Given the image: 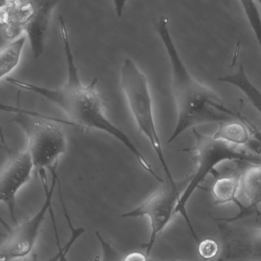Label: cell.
Returning <instances> with one entry per match:
<instances>
[{"label":"cell","instance_id":"1","mask_svg":"<svg viewBox=\"0 0 261 261\" xmlns=\"http://www.w3.org/2000/svg\"><path fill=\"white\" fill-rule=\"evenodd\" d=\"M59 24L66 62L67 77L65 83L59 88H53L11 77L6 79V82L16 88L44 97L62 110L74 124L87 129L101 131L114 137L131 152L146 172L158 182L163 184L165 181L155 172L130 137L107 117L105 101L97 89L98 79H93L88 85H85L81 80L72 53L69 33L62 16L59 17Z\"/></svg>","mask_w":261,"mask_h":261},{"label":"cell","instance_id":"2","mask_svg":"<svg viewBox=\"0 0 261 261\" xmlns=\"http://www.w3.org/2000/svg\"><path fill=\"white\" fill-rule=\"evenodd\" d=\"M169 23V19L161 16L154 24L170 63L172 94L177 111L176 124L167 143H173L186 130L198 125H219L235 120L250 123L241 112L230 109L215 91L191 74L177 49Z\"/></svg>","mask_w":261,"mask_h":261},{"label":"cell","instance_id":"3","mask_svg":"<svg viewBox=\"0 0 261 261\" xmlns=\"http://www.w3.org/2000/svg\"><path fill=\"white\" fill-rule=\"evenodd\" d=\"M195 145L181 149V152L190 154L193 160V172L188 178L187 184L181 192L175 209V215L180 214L192 237L198 242V238L188 215V202L196 189L212 174L217 166L227 161L247 162L253 165H261V148L242 146L228 143L212 135H206L197 129L192 130Z\"/></svg>","mask_w":261,"mask_h":261},{"label":"cell","instance_id":"4","mask_svg":"<svg viewBox=\"0 0 261 261\" xmlns=\"http://www.w3.org/2000/svg\"><path fill=\"white\" fill-rule=\"evenodd\" d=\"M120 85L137 128L150 143L164 171L166 180L175 181L166 162L155 124L149 82L144 73L130 58L125 59L122 64Z\"/></svg>","mask_w":261,"mask_h":261},{"label":"cell","instance_id":"5","mask_svg":"<svg viewBox=\"0 0 261 261\" xmlns=\"http://www.w3.org/2000/svg\"><path fill=\"white\" fill-rule=\"evenodd\" d=\"M15 116L10 120L23 131L28 141L27 150L30 152L38 173L57 172L61 157L68 149V140L60 123L50 118L13 108Z\"/></svg>","mask_w":261,"mask_h":261},{"label":"cell","instance_id":"6","mask_svg":"<svg viewBox=\"0 0 261 261\" xmlns=\"http://www.w3.org/2000/svg\"><path fill=\"white\" fill-rule=\"evenodd\" d=\"M39 175L45 193V201L34 215L9 231L0 247V261H18L28 257L36 245L47 214L53 209L55 189L59 180L57 172L51 173L50 185L46 172H40Z\"/></svg>","mask_w":261,"mask_h":261},{"label":"cell","instance_id":"7","mask_svg":"<svg viewBox=\"0 0 261 261\" xmlns=\"http://www.w3.org/2000/svg\"><path fill=\"white\" fill-rule=\"evenodd\" d=\"M181 192L176 181L166 180L158 190L141 204L123 214L124 218H147L150 223V234L144 244L145 253L150 257L155 242L162 232L175 217V209Z\"/></svg>","mask_w":261,"mask_h":261},{"label":"cell","instance_id":"8","mask_svg":"<svg viewBox=\"0 0 261 261\" xmlns=\"http://www.w3.org/2000/svg\"><path fill=\"white\" fill-rule=\"evenodd\" d=\"M221 247L217 261H261V228L234 225L220 219Z\"/></svg>","mask_w":261,"mask_h":261},{"label":"cell","instance_id":"9","mask_svg":"<svg viewBox=\"0 0 261 261\" xmlns=\"http://www.w3.org/2000/svg\"><path fill=\"white\" fill-rule=\"evenodd\" d=\"M35 170L30 152H13L3 168L0 175V201L6 204L12 221L17 224L16 215V196L30 182Z\"/></svg>","mask_w":261,"mask_h":261},{"label":"cell","instance_id":"10","mask_svg":"<svg viewBox=\"0 0 261 261\" xmlns=\"http://www.w3.org/2000/svg\"><path fill=\"white\" fill-rule=\"evenodd\" d=\"M36 12L35 1L4 0L0 3V24L7 40L13 41L25 34Z\"/></svg>","mask_w":261,"mask_h":261},{"label":"cell","instance_id":"11","mask_svg":"<svg viewBox=\"0 0 261 261\" xmlns=\"http://www.w3.org/2000/svg\"><path fill=\"white\" fill-rule=\"evenodd\" d=\"M36 12L25 30V35L31 46L35 59H38L45 50V40L49 29L53 11L57 1H35Z\"/></svg>","mask_w":261,"mask_h":261},{"label":"cell","instance_id":"12","mask_svg":"<svg viewBox=\"0 0 261 261\" xmlns=\"http://www.w3.org/2000/svg\"><path fill=\"white\" fill-rule=\"evenodd\" d=\"M240 177L241 175H231L217 178L212 188V193L215 204L221 205L233 203L240 209L238 216L233 218H224L229 222H233L243 218L245 212L244 206L238 197L240 189Z\"/></svg>","mask_w":261,"mask_h":261},{"label":"cell","instance_id":"13","mask_svg":"<svg viewBox=\"0 0 261 261\" xmlns=\"http://www.w3.org/2000/svg\"><path fill=\"white\" fill-rule=\"evenodd\" d=\"M239 192L247 201L245 216L257 212L261 207V165H253L241 174Z\"/></svg>","mask_w":261,"mask_h":261},{"label":"cell","instance_id":"14","mask_svg":"<svg viewBox=\"0 0 261 261\" xmlns=\"http://www.w3.org/2000/svg\"><path fill=\"white\" fill-rule=\"evenodd\" d=\"M218 81L232 85L239 90L261 115V90L250 80L242 65H240L238 71L233 74L219 77Z\"/></svg>","mask_w":261,"mask_h":261},{"label":"cell","instance_id":"15","mask_svg":"<svg viewBox=\"0 0 261 261\" xmlns=\"http://www.w3.org/2000/svg\"><path fill=\"white\" fill-rule=\"evenodd\" d=\"M27 36H21L16 40L11 41L0 51V79L9 77V75L17 68L20 63L24 48L27 44Z\"/></svg>","mask_w":261,"mask_h":261},{"label":"cell","instance_id":"16","mask_svg":"<svg viewBox=\"0 0 261 261\" xmlns=\"http://www.w3.org/2000/svg\"><path fill=\"white\" fill-rule=\"evenodd\" d=\"M240 3L247 22L250 24V28L253 30L255 38L261 48V15L258 2L251 0H243Z\"/></svg>","mask_w":261,"mask_h":261},{"label":"cell","instance_id":"17","mask_svg":"<svg viewBox=\"0 0 261 261\" xmlns=\"http://www.w3.org/2000/svg\"><path fill=\"white\" fill-rule=\"evenodd\" d=\"M96 237L100 243L101 256L94 261H123L124 256L122 255L100 232H96Z\"/></svg>","mask_w":261,"mask_h":261},{"label":"cell","instance_id":"18","mask_svg":"<svg viewBox=\"0 0 261 261\" xmlns=\"http://www.w3.org/2000/svg\"><path fill=\"white\" fill-rule=\"evenodd\" d=\"M221 247L219 242L212 238H206L198 243V253L202 259L205 260L218 258L219 256Z\"/></svg>","mask_w":261,"mask_h":261},{"label":"cell","instance_id":"19","mask_svg":"<svg viewBox=\"0 0 261 261\" xmlns=\"http://www.w3.org/2000/svg\"><path fill=\"white\" fill-rule=\"evenodd\" d=\"M50 216H51V222H53V230H54L55 238H56V244H57L58 251L56 254L53 255L49 259H46L45 261H59L62 256V253L64 251V247L61 246L60 239H59V233H58L57 225H56V218H55L54 212L51 211L50 212ZM18 261H37L36 255L30 256V257L25 258V259H21Z\"/></svg>","mask_w":261,"mask_h":261},{"label":"cell","instance_id":"20","mask_svg":"<svg viewBox=\"0 0 261 261\" xmlns=\"http://www.w3.org/2000/svg\"><path fill=\"white\" fill-rule=\"evenodd\" d=\"M150 257L145 252L134 251L124 256L123 261H149Z\"/></svg>","mask_w":261,"mask_h":261},{"label":"cell","instance_id":"21","mask_svg":"<svg viewBox=\"0 0 261 261\" xmlns=\"http://www.w3.org/2000/svg\"><path fill=\"white\" fill-rule=\"evenodd\" d=\"M258 4H259V7H260L261 8V1H259V2H258Z\"/></svg>","mask_w":261,"mask_h":261},{"label":"cell","instance_id":"22","mask_svg":"<svg viewBox=\"0 0 261 261\" xmlns=\"http://www.w3.org/2000/svg\"><path fill=\"white\" fill-rule=\"evenodd\" d=\"M149 261H157V260H152V259H150Z\"/></svg>","mask_w":261,"mask_h":261}]
</instances>
